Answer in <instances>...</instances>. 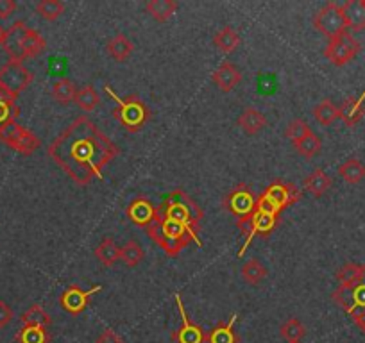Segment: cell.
Here are the masks:
<instances>
[{"mask_svg":"<svg viewBox=\"0 0 365 343\" xmlns=\"http://www.w3.org/2000/svg\"><path fill=\"white\" fill-rule=\"evenodd\" d=\"M16 11L15 0H0V20H6Z\"/></svg>","mask_w":365,"mask_h":343,"instance_id":"b9f144b4","label":"cell"},{"mask_svg":"<svg viewBox=\"0 0 365 343\" xmlns=\"http://www.w3.org/2000/svg\"><path fill=\"white\" fill-rule=\"evenodd\" d=\"M304 188H307L314 197H322V195L331 188V177H329L324 170H321V168H315L310 176L304 179Z\"/></svg>","mask_w":365,"mask_h":343,"instance_id":"603a6c76","label":"cell"},{"mask_svg":"<svg viewBox=\"0 0 365 343\" xmlns=\"http://www.w3.org/2000/svg\"><path fill=\"white\" fill-rule=\"evenodd\" d=\"M96 343H124V339L113 329H104L103 334L96 339Z\"/></svg>","mask_w":365,"mask_h":343,"instance_id":"7bdbcfd3","label":"cell"},{"mask_svg":"<svg viewBox=\"0 0 365 343\" xmlns=\"http://www.w3.org/2000/svg\"><path fill=\"white\" fill-rule=\"evenodd\" d=\"M48 156L79 186H88L93 177L103 179V168L118 156V147L81 115L48 145Z\"/></svg>","mask_w":365,"mask_h":343,"instance_id":"6da1fadb","label":"cell"},{"mask_svg":"<svg viewBox=\"0 0 365 343\" xmlns=\"http://www.w3.org/2000/svg\"><path fill=\"white\" fill-rule=\"evenodd\" d=\"M77 86L70 79H59L56 80L54 86H52V97L58 100L59 104H70L76 102L77 95Z\"/></svg>","mask_w":365,"mask_h":343,"instance_id":"4dcf8cb0","label":"cell"},{"mask_svg":"<svg viewBox=\"0 0 365 343\" xmlns=\"http://www.w3.org/2000/svg\"><path fill=\"white\" fill-rule=\"evenodd\" d=\"M212 80L217 84V86H219L220 92L227 93V92H231V90H235V86L240 83L242 72L233 65V63L224 61L222 65H220L219 68L213 72Z\"/></svg>","mask_w":365,"mask_h":343,"instance_id":"e0dca14e","label":"cell"},{"mask_svg":"<svg viewBox=\"0 0 365 343\" xmlns=\"http://www.w3.org/2000/svg\"><path fill=\"white\" fill-rule=\"evenodd\" d=\"M238 125L247 134H258L267 125V117L255 107H245L238 117Z\"/></svg>","mask_w":365,"mask_h":343,"instance_id":"ffe728a7","label":"cell"},{"mask_svg":"<svg viewBox=\"0 0 365 343\" xmlns=\"http://www.w3.org/2000/svg\"><path fill=\"white\" fill-rule=\"evenodd\" d=\"M336 279L339 286L331 299L353 318V322L358 320L365 315V265H344L336 272Z\"/></svg>","mask_w":365,"mask_h":343,"instance_id":"7a4b0ae2","label":"cell"},{"mask_svg":"<svg viewBox=\"0 0 365 343\" xmlns=\"http://www.w3.org/2000/svg\"><path fill=\"white\" fill-rule=\"evenodd\" d=\"M4 33H6V29L0 26V43H2V40H4Z\"/></svg>","mask_w":365,"mask_h":343,"instance_id":"f6af8a7d","label":"cell"},{"mask_svg":"<svg viewBox=\"0 0 365 343\" xmlns=\"http://www.w3.org/2000/svg\"><path fill=\"white\" fill-rule=\"evenodd\" d=\"M340 118L346 122L347 125H356L364 117V104L358 102V99H347L344 100L342 106L339 107Z\"/></svg>","mask_w":365,"mask_h":343,"instance_id":"836d02e7","label":"cell"},{"mask_svg":"<svg viewBox=\"0 0 365 343\" xmlns=\"http://www.w3.org/2000/svg\"><path fill=\"white\" fill-rule=\"evenodd\" d=\"M143 258H145V252L135 240L128 241L124 247H120V261H124L125 267H136Z\"/></svg>","mask_w":365,"mask_h":343,"instance_id":"8d00e7d4","label":"cell"},{"mask_svg":"<svg viewBox=\"0 0 365 343\" xmlns=\"http://www.w3.org/2000/svg\"><path fill=\"white\" fill-rule=\"evenodd\" d=\"M145 11L156 22H167L178 11V2L175 0H149L145 4Z\"/></svg>","mask_w":365,"mask_h":343,"instance_id":"cb8c5ba5","label":"cell"},{"mask_svg":"<svg viewBox=\"0 0 365 343\" xmlns=\"http://www.w3.org/2000/svg\"><path fill=\"white\" fill-rule=\"evenodd\" d=\"M13 310L4 302V300H0V329H4L6 325L11 324L13 320Z\"/></svg>","mask_w":365,"mask_h":343,"instance_id":"60d3db41","label":"cell"},{"mask_svg":"<svg viewBox=\"0 0 365 343\" xmlns=\"http://www.w3.org/2000/svg\"><path fill=\"white\" fill-rule=\"evenodd\" d=\"M278 209L274 208L269 201H265L262 195L256 199V209L251 215V218L245 220V222H237L238 229H240L242 233L247 234L244 247L238 252V258H242V255L245 254V250H247V247L251 245L252 238H255L256 234L267 236L269 233H272V229L276 227V223H278Z\"/></svg>","mask_w":365,"mask_h":343,"instance_id":"5b68a950","label":"cell"},{"mask_svg":"<svg viewBox=\"0 0 365 343\" xmlns=\"http://www.w3.org/2000/svg\"><path fill=\"white\" fill-rule=\"evenodd\" d=\"M361 45L353 34L344 33L340 36H335L329 40L328 47L324 48V56L328 58L329 63L335 66H344L349 61H353L360 52Z\"/></svg>","mask_w":365,"mask_h":343,"instance_id":"30bf717a","label":"cell"},{"mask_svg":"<svg viewBox=\"0 0 365 343\" xmlns=\"http://www.w3.org/2000/svg\"><path fill=\"white\" fill-rule=\"evenodd\" d=\"M301 190L292 183H283V181H276V183L270 184L265 191L262 194V197L265 201H269L274 208L282 211V209L289 208L294 202H297L301 199Z\"/></svg>","mask_w":365,"mask_h":343,"instance_id":"4fadbf2b","label":"cell"},{"mask_svg":"<svg viewBox=\"0 0 365 343\" xmlns=\"http://www.w3.org/2000/svg\"><path fill=\"white\" fill-rule=\"evenodd\" d=\"M45 48H47V40L36 29L27 27L26 34H24V58H38L40 54H43Z\"/></svg>","mask_w":365,"mask_h":343,"instance_id":"7402d4cb","label":"cell"},{"mask_svg":"<svg viewBox=\"0 0 365 343\" xmlns=\"http://www.w3.org/2000/svg\"><path fill=\"white\" fill-rule=\"evenodd\" d=\"M354 324H356L358 327H360V331L365 334V315H364V317L358 318V320H354Z\"/></svg>","mask_w":365,"mask_h":343,"instance_id":"ee69618b","label":"cell"},{"mask_svg":"<svg viewBox=\"0 0 365 343\" xmlns=\"http://www.w3.org/2000/svg\"><path fill=\"white\" fill-rule=\"evenodd\" d=\"M104 90L117 102V107L113 110V117L120 122L122 127L128 129L129 132L140 131L150 117V111L145 106V102L136 95H129L125 99H120L110 86H104Z\"/></svg>","mask_w":365,"mask_h":343,"instance_id":"8992f818","label":"cell"},{"mask_svg":"<svg viewBox=\"0 0 365 343\" xmlns=\"http://www.w3.org/2000/svg\"><path fill=\"white\" fill-rule=\"evenodd\" d=\"M364 100H365V92H364V93H361V95H360V97H358V102H361V104H364Z\"/></svg>","mask_w":365,"mask_h":343,"instance_id":"bcb514c9","label":"cell"},{"mask_svg":"<svg viewBox=\"0 0 365 343\" xmlns=\"http://www.w3.org/2000/svg\"><path fill=\"white\" fill-rule=\"evenodd\" d=\"M314 26L319 33L328 36L329 40L347 33V23H346V19H344L342 6L333 2V0L331 2H328L326 6H322V8L317 11V15L314 16Z\"/></svg>","mask_w":365,"mask_h":343,"instance_id":"9c48e42d","label":"cell"},{"mask_svg":"<svg viewBox=\"0 0 365 343\" xmlns=\"http://www.w3.org/2000/svg\"><path fill=\"white\" fill-rule=\"evenodd\" d=\"M213 43H215V47L220 48L224 54H230V52H233L235 48L240 45V36H238V33L233 27L226 26L213 36Z\"/></svg>","mask_w":365,"mask_h":343,"instance_id":"f1b7e54d","label":"cell"},{"mask_svg":"<svg viewBox=\"0 0 365 343\" xmlns=\"http://www.w3.org/2000/svg\"><path fill=\"white\" fill-rule=\"evenodd\" d=\"M147 234H149L150 240L154 243L160 245L168 255L175 258L179 252L182 250L185 247H188V243L192 241L190 233L182 226H179L178 222L174 220H168L165 216L158 215L154 216L153 222L145 227Z\"/></svg>","mask_w":365,"mask_h":343,"instance_id":"277c9868","label":"cell"},{"mask_svg":"<svg viewBox=\"0 0 365 343\" xmlns=\"http://www.w3.org/2000/svg\"><path fill=\"white\" fill-rule=\"evenodd\" d=\"M15 339L16 343H48L51 332H48V327H41V325H22Z\"/></svg>","mask_w":365,"mask_h":343,"instance_id":"d4e9b609","label":"cell"},{"mask_svg":"<svg viewBox=\"0 0 365 343\" xmlns=\"http://www.w3.org/2000/svg\"><path fill=\"white\" fill-rule=\"evenodd\" d=\"M106 51L115 61L122 63L125 61V59L131 58L133 51H135V45H133V41L129 40L128 36H124V34H117V36H113L111 40H108Z\"/></svg>","mask_w":365,"mask_h":343,"instance_id":"44dd1931","label":"cell"},{"mask_svg":"<svg viewBox=\"0 0 365 343\" xmlns=\"http://www.w3.org/2000/svg\"><path fill=\"white\" fill-rule=\"evenodd\" d=\"M19 115L20 107L16 106V99H13L11 95L0 90V127L6 124H11V122H16Z\"/></svg>","mask_w":365,"mask_h":343,"instance_id":"f546056e","label":"cell"},{"mask_svg":"<svg viewBox=\"0 0 365 343\" xmlns=\"http://www.w3.org/2000/svg\"><path fill=\"white\" fill-rule=\"evenodd\" d=\"M235 322H237V313L231 315L227 322H220L210 332H206V343H238L240 338L235 332Z\"/></svg>","mask_w":365,"mask_h":343,"instance_id":"ac0fdd59","label":"cell"},{"mask_svg":"<svg viewBox=\"0 0 365 343\" xmlns=\"http://www.w3.org/2000/svg\"><path fill=\"white\" fill-rule=\"evenodd\" d=\"M175 304H178L179 317H181V327L172 331L170 338L174 343H205L206 342V332L201 325H195L194 322L188 318L187 310H185V304H182L181 295L175 293L174 295Z\"/></svg>","mask_w":365,"mask_h":343,"instance_id":"7c38bea8","label":"cell"},{"mask_svg":"<svg viewBox=\"0 0 365 343\" xmlns=\"http://www.w3.org/2000/svg\"><path fill=\"white\" fill-rule=\"evenodd\" d=\"M314 117L315 120H317L321 125H324V127L326 125H331L333 122L340 118L339 106L329 99L321 100V102L314 107Z\"/></svg>","mask_w":365,"mask_h":343,"instance_id":"83f0119b","label":"cell"},{"mask_svg":"<svg viewBox=\"0 0 365 343\" xmlns=\"http://www.w3.org/2000/svg\"><path fill=\"white\" fill-rule=\"evenodd\" d=\"M339 174L346 183L358 184L365 177V164L356 157H349L346 163L339 167Z\"/></svg>","mask_w":365,"mask_h":343,"instance_id":"4316f807","label":"cell"},{"mask_svg":"<svg viewBox=\"0 0 365 343\" xmlns=\"http://www.w3.org/2000/svg\"><path fill=\"white\" fill-rule=\"evenodd\" d=\"M342 11L347 29H365V0H347L346 4H342Z\"/></svg>","mask_w":365,"mask_h":343,"instance_id":"d6986e66","label":"cell"},{"mask_svg":"<svg viewBox=\"0 0 365 343\" xmlns=\"http://www.w3.org/2000/svg\"><path fill=\"white\" fill-rule=\"evenodd\" d=\"M26 22H15L9 29H6L4 40H2V48L9 56V61L24 63V34H26Z\"/></svg>","mask_w":365,"mask_h":343,"instance_id":"9a60e30c","label":"cell"},{"mask_svg":"<svg viewBox=\"0 0 365 343\" xmlns=\"http://www.w3.org/2000/svg\"><path fill=\"white\" fill-rule=\"evenodd\" d=\"M125 215H128L129 220H131L133 223H136V226L147 227L153 222L154 216H156V208L150 204V201L140 197L135 199V201L125 208Z\"/></svg>","mask_w":365,"mask_h":343,"instance_id":"2e32d148","label":"cell"},{"mask_svg":"<svg viewBox=\"0 0 365 343\" xmlns=\"http://www.w3.org/2000/svg\"><path fill=\"white\" fill-rule=\"evenodd\" d=\"M36 13L45 20H58L65 13L66 6L61 0H40L36 4Z\"/></svg>","mask_w":365,"mask_h":343,"instance_id":"d590c367","label":"cell"},{"mask_svg":"<svg viewBox=\"0 0 365 343\" xmlns=\"http://www.w3.org/2000/svg\"><path fill=\"white\" fill-rule=\"evenodd\" d=\"M310 132H312V129L308 127V124L303 120V118H294V120L290 122L285 129V136L289 139H292L294 143L299 142V139H303L304 136L310 134Z\"/></svg>","mask_w":365,"mask_h":343,"instance_id":"ab89813d","label":"cell"},{"mask_svg":"<svg viewBox=\"0 0 365 343\" xmlns=\"http://www.w3.org/2000/svg\"><path fill=\"white\" fill-rule=\"evenodd\" d=\"M20 320H22V325H41V327H51L52 324L51 315H48L47 311H45V307L40 306V304H33L29 310L24 311Z\"/></svg>","mask_w":365,"mask_h":343,"instance_id":"1f68e13d","label":"cell"},{"mask_svg":"<svg viewBox=\"0 0 365 343\" xmlns=\"http://www.w3.org/2000/svg\"><path fill=\"white\" fill-rule=\"evenodd\" d=\"M294 147H296V150L301 154V156L314 157L321 152L322 142H321V138L315 134V132H310V134L304 136L303 139H299V142L294 143Z\"/></svg>","mask_w":365,"mask_h":343,"instance_id":"74e56055","label":"cell"},{"mask_svg":"<svg viewBox=\"0 0 365 343\" xmlns=\"http://www.w3.org/2000/svg\"><path fill=\"white\" fill-rule=\"evenodd\" d=\"M242 278H244L249 285L256 286L267 278V268L263 267L262 261L256 260V258H252V260H249L247 263L242 267Z\"/></svg>","mask_w":365,"mask_h":343,"instance_id":"e575fe53","label":"cell"},{"mask_svg":"<svg viewBox=\"0 0 365 343\" xmlns=\"http://www.w3.org/2000/svg\"><path fill=\"white\" fill-rule=\"evenodd\" d=\"M279 332H282V336L287 339V342L294 343V342H301V338L307 334V329H304L303 322L301 320H297V318H290V320H287L285 324H282Z\"/></svg>","mask_w":365,"mask_h":343,"instance_id":"f35d334b","label":"cell"},{"mask_svg":"<svg viewBox=\"0 0 365 343\" xmlns=\"http://www.w3.org/2000/svg\"><path fill=\"white\" fill-rule=\"evenodd\" d=\"M224 208L230 213H233L238 218V222H245L251 218V215L256 209V197L249 190L247 184H238L230 194L224 197Z\"/></svg>","mask_w":365,"mask_h":343,"instance_id":"8fae6325","label":"cell"},{"mask_svg":"<svg viewBox=\"0 0 365 343\" xmlns=\"http://www.w3.org/2000/svg\"><path fill=\"white\" fill-rule=\"evenodd\" d=\"M96 258L104 267H113L120 260V247L111 238H104L99 247L96 248Z\"/></svg>","mask_w":365,"mask_h":343,"instance_id":"484cf974","label":"cell"},{"mask_svg":"<svg viewBox=\"0 0 365 343\" xmlns=\"http://www.w3.org/2000/svg\"><path fill=\"white\" fill-rule=\"evenodd\" d=\"M99 292H103V286L99 285L93 286V288L90 290H83L79 288V286H68V288L61 293L59 302H61L63 310L68 311V313L73 315V317H77V315H81L84 310H86L91 297Z\"/></svg>","mask_w":365,"mask_h":343,"instance_id":"5bb4252c","label":"cell"},{"mask_svg":"<svg viewBox=\"0 0 365 343\" xmlns=\"http://www.w3.org/2000/svg\"><path fill=\"white\" fill-rule=\"evenodd\" d=\"M34 79V73L20 61H8L0 66V90L19 99L22 92H26Z\"/></svg>","mask_w":365,"mask_h":343,"instance_id":"52a82bcc","label":"cell"},{"mask_svg":"<svg viewBox=\"0 0 365 343\" xmlns=\"http://www.w3.org/2000/svg\"><path fill=\"white\" fill-rule=\"evenodd\" d=\"M294 343H301V342H294Z\"/></svg>","mask_w":365,"mask_h":343,"instance_id":"7dc6e473","label":"cell"},{"mask_svg":"<svg viewBox=\"0 0 365 343\" xmlns=\"http://www.w3.org/2000/svg\"><path fill=\"white\" fill-rule=\"evenodd\" d=\"M76 104L83 111H93L101 104V97L91 84H84L83 88L77 90Z\"/></svg>","mask_w":365,"mask_h":343,"instance_id":"d6a6232c","label":"cell"},{"mask_svg":"<svg viewBox=\"0 0 365 343\" xmlns=\"http://www.w3.org/2000/svg\"><path fill=\"white\" fill-rule=\"evenodd\" d=\"M0 139L8 147H11L13 150H16L20 154H26V156L33 154L41 145V139L33 131L20 125L19 122L2 125L0 127Z\"/></svg>","mask_w":365,"mask_h":343,"instance_id":"ba28073f","label":"cell"},{"mask_svg":"<svg viewBox=\"0 0 365 343\" xmlns=\"http://www.w3.org/2000/svg\"><path fill=\"white\" fill-rule=\"evenodd\" d=\"M156 213L165 218L178 222L179 226H182L190 233L192 240L197 241V245H202L201 238H199V229H201L205 211L187 191L174 190L165 195L163 202L156 208Z\"/></svg>","mask_w":365,"mask_h":343,"instance_id":"3957f363","label":"cell"}]
</instances>
